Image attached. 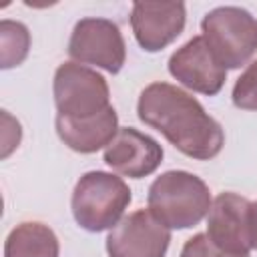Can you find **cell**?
Wrapping results in <instances>:
<instances>
[{
  "instance_id": "cell-1",
  "label": "cell",
  "mask_w": 257,
  "mask_h": 257,
  "mask_svg": "<svg viewBox=\"0 0 257 257\" xmlns=\"http://www.w3.org/2000/svg\"><path fill=\"white\" fill-rule=\"evenodd\" d=\"M137 116L143 124L159 131L183 155L209 161L225 145L221 124L203 104L183 88L169 82H151L137 100Z\"/></svg>"
},
{
  "instance_id": "cell-2",
  "label": "cell",
  "mask_w": 257,
  "mask_h": 257,
  "mask_svg": "<svg viewBox=\"0 0 257 257\" xmlns=\"http://www.w3.org/2000/svg\"><path fill=\"white\" fill-rule=\"evenodd\" d=\"M213 205L207 183L189 171L159 175L147 195V209L167 229H191L199 225Z\"/></svg>"
},
{
  "instance_id": "cell-3",
  "label": "cell",
  "mask_w": 257,
  "mask_h": 257,
  "mask_svg": "<svg viewBox=\"0 0 257 257\" xmlns=\"http://www.w3.org/2000/svg\"><path fill=\"white\" fill-rule=\"evenodd\" d=\"M131 199V189L122 177L106 171H88L74 185L70 209L78 227L100 233L118 225Z\"/></svg>"
},
{
  "instance_id": "cell-4",
  "label": "cell",
  "mask_w": 257,
  "mask_h": 257,
  "mask_svg": "<svg viewBox=\"0 0 257 257\" xmlns=\"http://www.w3.org/2000/svg\"><path fill=\"white\" fill-rule=\"evenodd\" d=\"M201 36L227 68H241L257 52V18L241 6H217L201 20Z\"/></svg>"
},
{
  "instance_id": "cell-5",
  "label": "cell",
  "mask_w": 257,
  "mask_h": 257,
  "mask_svg": "<svg viewBox=\"0 0 257 257\" xmlns=\"http://www.w3.org/2000/svg\"><path fill=\"white\" fill-rule=\"evenodd\" d=\"M52 90L56 116L80 120L96 116L110 106L106 78L78 62H62L56 68Z\"/></svg>"
},
{
  "instance_id": "cell-6",
  "label": "cell",
  "mask_w": 257,
  "mask_h": 257,
  "mask_svg": "<svg viewBox=\"0 0 257 257\" xmlns=\"http://www.w3.org/2000/svg\"><path fill=\"white\" fill-rule=\"evenodd\" d=\"M207 237L229 255H251L255 245L253 203L237 193L217 195L207 215Z\"/></svg>"
},
{
  "instance_id": "cell-7",
  "label": "cell",
  "mask_w": 257,
  "mask_h": 257,
  "mask_svg": "<svg viewBox=\"0 0 257 257\" xmlns=\"http://www.w3.org/2000/svg\"><path fill=\"white\" fill-rule=\"evenodd\" d=\"M68 54L78 64H92L110 74L122 70L126 44L120 28L108 18H80L68 40Z\"/></svg>"
},
{
  "instance_id": "cell-8",
  "label": "cell",
  "mask_w": 257,
  "mask_h": 257,
  "mask_svg": "<svg viewBox=\"0 0 257 257\" xmlns=\"http://www.w3.org/2000/svg\"><path fill=\"white\" fill-rule=\"evenodd\" d=\"M171 243L167 229L149 209H139L118 221L106 237L108 257H165Z\"/></svg>"
},
{
  "instance_id": "cell-9",
  "label": "cell",
  "mask_w": 257,
  "mask_h": 257,
  "mask_svg": "<svg viewBox=\"0 0 257 257\" xmlns=\"http://www.w3.org/2000/svg\"><path fill=\"white\" fill-rule=\"evenodd\" d=\"M171 76L193 92L215 96L227 80V68L211 52L203 36H193L169 58Z\"/></svg>"
},
{
  "instance_id": "cell-10",
  "label": "cell",
  "mask_w": 257,
  "mask_h": 257,
  "mask_svg": "<svg viewBox=\"0 0 257 257\" xmlns=\"http://www.w3.org/2000/svg\"><path fill=\"white\" fill-rule=\"evenodd\" d=\"M187 10L183 2H135L131 28L139 46L147 52L167 48L183 32Z\"/></svg>"
},
{
  "instance_id": "cell-11",
  "label": "cell",
  "mask_w": 257,
  "mask_h": 257,
  "mask_svg": "<svg viewBox=\"0 0 257 257\" xmlns=\"http://www.w3.org/2000/svg\"><path fill=\"white\" fill-rule=\"evenodd\" d=\"M104 163L124 177L143 179L153 175L163 163V147L153 137L124 126L104 149Z\"/></svg>"
},
{
  "instance_id": "cell-12",
  "label": "cell",
  "mask_w": 257,
  "mask_h": 257,
  "mask_svg": "<svg viewBox=\"0 0 257 257\" xmlns=\"http://www.w3.org/2000/svg\"><path fill=\"white\" fill-rule=\"evenodd\" d=\"M120 126H118V114L114 106H108L96 116L80 118V120L56 116V133L60 141L68 149L82 155L96 153L102 147L106 149L114 141Z\"/></svg>"
},
{
  "instance_id": "cell-13",
  "label": "cell",
  "mask_w": 257,
  "mask_h": 257,
  "mask_svg": "<svg viewBox=\"0 0 257 257\" xmlns=\"http://www.w3.org/2000/svg\"><path fill=\"white\" fill-rule=\"evenodd\" d=\"M60 245L54 231L38 221L16 225L4 241V257H58Z\"/></svg>"
},
{
  "instance_id": "cell-14",
  "label": "cell",
  "mask_w": 257,
  "mask_h": 257,
  "mask_svg": "<svg viewBox=\"0 0 257 257\" xmlns=\"http://www.w3.org/2000/svg\"><path fill=\"white\" fill-rule=\"evenodd\" d=\"M30 48V32L18 20H0V66L12 68L24 62Z\"/></svg>"
},
{
  "instance_id": "cell-15",
  "label": "cell",
  "mask_w": 257,
  "mask_h": 257,
  "mask_svg": "<svg viewBox=\"0 0 257 257\" xmlns=\"http://www.w3.org/2000/svg\"><path fill=\"white\" fill-rule=\"evenodd\" d=\"M231 98L241 110H257V60H253L235 80Z\"/></svg>"
},
{
  "instance_id": "cell-16",
  "label": "cell",
  "mask_w": 257,
  "mask_h": 257,
  "mask_svg": "<svg viewBox=\"0 0 257 257\" xmlns=\"http://www.w3.org/2000/svg\"><path fill=\"white\" fill-rule=\"evenodd\" d=\"M181 257H237V255H229V253L221 251L207 237V233H197L185 241V245L181 249ZM243 257H251V255H243Z\"/></svg>"
},
{
  "instance_id": "cell-17",
  "label": "cell",
  "mask_w": 257,
  "mask_h": 257,
  "mask_svg": "<svg viewBox=\"0 0 257 257\" xmlns=\"http://www.w3.org/2000/svg\"><path fill=\"white\" fill-rule=\"evenodd\" d=\"M253 211H255V245H253V249L257 251V201L253 203Z\"/></svg>"
}]
</instances>
